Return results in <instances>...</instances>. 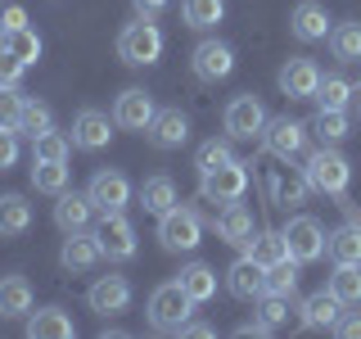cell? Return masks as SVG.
<instances>
[{
    "mask_svg": "<svg viewBox=\"0 0 361 339\" xmlns=\"http://www.w3.org/2000/svg\"><path fill=\"white\" fill-rule=\"evenodd\" d=\"M27 335L32 339H73L77 326L63 308H37V312H27Z\"/></svg>",
    "mask_w": 361,
    "mask_h": 339,
    "instance_id": "25",
    "label": "cell"
},
{
    "mask_svg": "<svg viewBox=\"0 0 361 339\" xmlns=\"http://www.w3.org/2000/svg\"><path fill=\"white\" fill-rule=\"evenodd\" d=\"M307 195H312L307 172H289V163L267 177V199L276 203V208H293V203H302Z\"/></svg>",
    "mask_w": 361,
    "mask_h": 339,
    "instance_id": "23",
    "label": "cell"
},
{
    "mask_svg": "<svg viewBox=\"0 0 361 339\" xmlns=\"http://www.w3.org/2000/svg\"><path fill=\"white\" fill-rule=\"evenodd\" d=\"M5 50H9V54H18V59L32 68V64L41 59V37H37L32 28H14V32H9V45H5Z\"/></svg>",
    "mask_w": 361,
    "mask_h": 339,
    "instance_id": "40",
    "label": "cell"
},
{
    "mask_svg": "<svg viewBox=\"0 0 361 339\" xmlns=\"http://www.w3.org/2000/svg\"><path fill=\"white\" fill-rule=\"evenodd\" d=\"M298 267H302V263H293V258H285V263H276V267H267V290L293 299V294H298Z\"/></svg>",
    "mask_w": 361,
    "mask_h": 339,
    "instance_id": "37",
    "label": "cell"
},
{
    "mask_svg": "<svg viewBox=\"0 0 361 339\" xmlns=\"http://www.w3.org/2000/svg\"><path fill=\"white\" fill-rule=\"evenodd\" d=\"M95 235H99V249H104V258L109 263H131L135 258V226L122 218V213H104V222L95 226Z\"/></svg>",
    "mask_w": 361,
    "mask_h": 339,
    "instance_id": "11",
    "label": "cell"
},
{
    "mask_svg": "<svg viewBox=\"0 0 361 339\" xmlns=\"http://www.w3.org/2000/svg\"><path fill=\"white\" fill-rule=\"evenodd\" d=\"M180 335H190V339H212V335H217V331H212L208 321H195V316H190V321L180 326Z\"/></svg>",
    "mask_w": 361,
    "mask_h": 339,
    "instance_id": "48",
    "label": "cell"
},
{
    "mask_svg": "<svg viewBox=\"0 0 361 339\" xmlns=\"http://www.w3.org/2000/svg\"><path fill=\"white\" fill-rule=\"evenodd\" d=\"M135 199H140V208L149 213V218H163L167 208H176V203H180L172 177H149V181L140 186V195H135Z\"/></svg>",
    "mask_w": 361,
    "mask_h": 339,
    "instance_id": "28",
    "label": "cell"
},
{
    "mask_svg": "<svg viewBox=\"0 0 361 339\" xmlns=\"http://www.w3.org/2000/svg\"><path fill=\"white\" fill-rule=\"evenodd\" d=\"M226 290H231L240 303H257V299L267 294V267L257 263V258L240 254V258L231 263V271H226Z\"/></svg>",
    "mask_w": 361,
    "mask_h": 339,
    "instance_id": "14",
    "label": "cell"
},
{
    "mask_svg": "<svg viewBox=\"0 0 361 339\" xmlns=\"http://www.w3.org/2000/svg\"><path fill=\"white\" fill-rule=\"evenodd\" d=\"M280 90H285L289 100H316V86H321V68H316V59H307V54H298V59H285V68H280Z\"/></svg>",
    "mask_w": 361,
    "mask_h": 339,
    "instance_id": "19",
    "label": "cell"
},
{
    "mask_svg": "<svg viewBox=\"0 0 361 339\" xmlns=\"http://www.w3.org/2000/svg\"><path fill=\"white\" fill-rule=\"evenodd\" d=\"M32 312V285L27 276H5L0 280V321H14V316Z\"/></svg>",
    "mask_w": 361,
    "mask_h": 339,
    "instance_id": "26",
    "label": "cell"
},
{
    "mask_svg": "<svg viewBox=\"0 0 361 339\" xmlns=\"http://www.w3.org/2000/svg\"><path fill=\"white\" fill-rule=\"evenodd\" d=\"M244 254L257 258L262 267H276V263H285V258H289V240H285V231H257L253 240L244 244Z\"/></svg>",
    "mask_w": 361,
    "mask_h": 339,
    "instance_id": "33",
    "label": "cell"
},
{
    "mask_svg": "<svg viewBox=\"0 0 361 339\" xmlns=\"http://www.w3.org/2000/svg\"><path fill=\"white\" fill-rule=\"evenodd\" d=\"M68 150H73V136H63V131H45L32 141V158H54V163H68Z\"/></svg>",
    "mask_w": 361,
    "mask_h": 339,
    "instance_id": "39",
    "label": "cell"
},
{
    "mask_svg": "<svg viewBox=\"0 0 361 339\" xmlns=\"http://www.w3.org/2000/svg\"><path fill=\"white\" fill-rule=\"evenodd\" d=\"M325 258H330V263L361 267V218L353 213V203H348V222L334 226V231H325Z\"/></svg>",
    "mask_w": 361,
    "mask_h": 339,
    "instance_id": "17",
    "label": "cell"
},
{
    "mask_svg": "<svg viewBox=\"0 0 361 339\" xmlns=\"http://www.w3.org/2000/svg\"><path fill=\"white\" fill-rule=\"evenodd\" d=\"M334 335H343V339H361V316H338Z\"/></svg>",
    "mask_w": 361,
    "mask_h": 339,
    "instance_id": "49",
    "label": "cell"
},
{
    "mask_svg": "<svg viewBox=\"0 0 361 339\" xmlns=\"http://www.w3.org/2000/svg\"><path fill=\"white\" fill-rule=\"evenodd\" d=\"M9 45V28H5V18H0V50Z\"/></svg>",
    "mask_w": 361,
    "mask_h": 339,
    "instance_id": "51",
    "label": "cell"
},
{
    "mask_svg": "<svg viewBox=\"0 0 361 339\" xmlns=\"http://www.w3.org/2000/svg\"><path fill=\"white\" fill-rule=\"evenodd\" d=\"M86 195H90V203H95L99 213H122L131 203V181L122 177L118 167H99V172L90 177Z\"/></svg>",
    "mask_w": 361,
    "mask_h": 339,
    "instance_id": "12",
    "label": "cell"
},
{
    "mask_svg": "<svg viewBox=\"0 0 361 339\" xmlns=\"http://www.w3.org/2000/svg\"><path fill=\"white\" fill-rule=\"evenodd\" d=\"M338 316H343V303H338L330 290H316V294H307V299L298 303L302 331H334Z\"/></svg>",
    "mask_w": 361,
    "mask_h": 339,
    "instance_id": "21",
    "label": "cell"
},
{
    "mask_svg": "<svg viewBox=\"0 0 361 339\" xmlns=\"http://www.w3.org/2000/svg\"><path fill=\"white\" fill-rule=\"evenodd\" d=\"M23 73H27V64H23L18 54L0 50V86H18V82H23Z\"/></svg>",
    "mask_w": 361,
    "mask_h": 339,
    "instance_id": "44",
    "label": "cell"
},
{
    "mask_svg": "<svg viewBox=\"0 0 361 339\" xmlns=\"http://www.w3.org/2000/svg\"><path fill=\"white\" fill-rule=\"evenodd\" d=\"M176 280H180V290H185L195 303H208L212 294H217V271H212L208 263H185L176 271Z\"/></svg>",
    "mask_w": 361,
    "mask_h": 339,
    "instance_id": "29",
    "label": "cell"
},
{
    "mask_svg": "<svg viewBox=\"0 0 361 339\" xmlns=\"http://www.w3.org/2000/svg\"><path fill=\"white\" fill-rule=\"evenodd\" d=\"M289 32L298 41H330V14H325V5H316V0H298L289 14Z\"/></svg>",
    "mask_w": 361,
    "mask_h": 339,
    "instance_id": "24",
    "label": "cell"
},
{
    "mask_svg": "<svg viewBox=\"0 0 361 339\" xmlns=\"http://www.w3.org/2000/svg\"><path fill=\"white\" fill-rule=\"evenodd\" d=\"M131 5H135V14H163V9H167V0H131Z\"/></svg>",
    "mask_w": 361,
    "mask_h": 339,
    "instance_id": "50",
    "label": "cell"
},
{
    "mask_svg": "<svg viewBox=\"0 0 361 339\" xmlns=\"http://www.w3.org/2000/svg\"><path fill=\"white\" fill-rule=\"evenodd\" d=\"M307 136H312V127L307 122H298V118H271L267 122V131H262V150L271 154V158H280V163H293L302 150H307Z\"/></svg>",
    "mask_w": 361,
    "mask_h": 339,
    "instance_id": "7",
    "label": "cell"
},
{
    "mask_svg": "<svg viewBox=\"0 0 361 339\" xmlns=\"http://www.w3.org/2000/svg\"><path fill=\"white\" fill-rule=\"evenodd\" d=\"M190 73H195L203 86H217V82H226V77L235 73V50L226 41H217V37L199 41L195 50H190Z\"/></svg>",
    "mask_w": 361,
    "mask_h": 339,
    "instance_id": "8",
    "label": "cell"
},
{
    "mask_svg": "<svg viewBox=\"0 0 361 339\" xmlns=\"http://www.w3.org/2000/svg\"><path fill=\"white\" fill-rule=\"evenodd\" d=\"M23 109H27L23 90H18V86H0V127L18 131V122H23Z\"/></svg>",
    "mask_w": 361,
    "mask_h": 339,
    "instance_id": "42",
    "label": "cell"
},
{
    "mask_svg": "<svg viewBox=\"0 0 361 339\" xmlns=\"http://www.w3.org/2000/svg\"><path fill=\"white\" fill-rule=\"evenodd\" d=\"M14 163H18V131L0 127V172H9Z\"/></svg>",
    "mask_w": 361,
    "mask_h": 339,
    "instance_id": "45",
    "label": "cell"
},
{
    "mask_svg": "<svg viewBox=\"0 0 361 339\" xmlns=\"http://www.w3.org/2000/svg\"><path fill=\"white\" fill-rule=\"evenodd\" d=\"M212 231H217V240L244 249L248 240H253V213H248L240 199H231V203H221V213L212 218Z\"/></svg>",
    "mask_w": 361,
    "mask_h": 339,
    "instance_id": "22",
    "label": "cell"
},
{
    "mask_svg": "<svg viewBox=\"0 0 361 339\" xmlns=\"http://www.w3.org/2000/svg\"><path fill=\"white\" fill-rule=\"evenodd\" d=\"M302 172H307V181H312V195H330V199H338V208H348V181H353V167H348V158L338 154V145L312 150Z\"/></svg>",
    "mask_w": 361,
    "mask_h": 339,
    "instance_id": "1",
    "label": "cell"
},
{
    "mask_svg": "<svg viewBox=\"0 0 361 339\" xmlns=\"http://www.w3.org/2000/svg\"><path fill=\"white\" fill-rule=\"evenodd\" d=\"M271 331H276V326H267V321H262V316H253V321H244V326H235V335H244V339H248V335H253V339H267Z\"/></svg>",
    "mask_w": 361,
    "mask_h": 339,
    "instance_id": "46",
    "label": "cell"
},
{
    "mask_svg": "<svg viewBox=\"0 0 361 339\" xmlns=\"http://www.w3.org/2000/svg\"><path fill=\"white\" fill-rule=\"evenodd\" d=\"M325 290L334 294L343 308H357L361 303V267H353V263H334V271H330V280H325Z\"/></svg>",
    "mask_w": 361,
    "mask_h": 339,
    "instance_id": "30",
    "label": "cell"
},
{
    "mask_svg": "<svg viewBox=\"0 0 361 339\" xmlns=\"http://www.w3.org/2000/svg\"><path fill=\"white\" fill-rule=\"evenodd\" d=\"M145 141H149L154 150H180V145L190 141V118L180 109H158L154 122L145 127Z\"/></svg>",
    "mask_w": 361,
    "mask_h": 339,
    "instance_id": "20",
    "label": "cell"
},
{
    "mask_svg": "<svg viewBox=\"0 0 361 339\" xmlns=\"http://www.w3.org/2000/svg\"><path fill=\"white\" fill-rule=\"evenodd\" d=\"M357 90L343 73H321V86H316V109H353Z\"/></svg>",
    "mask_w": 361,
    "mask_h": 339,
    "instance_id": "31",
    "label": "cell"
},
{
    "mask_svg": "<svg viewBox=\"0 0 361 339\" xmlns=\"http://www.w3.org/2000/svg\"><path fill=\"white\" fill-rule=\"evenodd\" d=\"M244 190H248V163H240V158L212 167V172H199V199H208V203L244 199Z\"/></svg>",
    "mask_w": 361,
    "mask_h": 339,
    "instance_id": "6",
    "label": "cell"
},
{
    "mask_svg": "<svg viewBox=\"0 0 361 339\" xmlns=\"http://www.w3.org/2000/svg\"><path fill=\"white\" fill-rule=\"evenodd\" d=\"M267 105L257 95H235L231 105H226L221 113V127L231 141H262V131H267Z\"/></svg>",
    "mask_w": 361,
    "mask_h": 339,
    "instance_id": "5",
    "label": "cell"
},
{
    "mask_svg": "<svg viewBox=\"0 0 361 339\" xmlns=\"http://www.w3.org/2000/svg\"><path fill=\"white\" fill-rule=\"evenodd\" d=\"M54 127V113L50 105H41V100H27V109H23V122H18V131L27 136V141H37V136H45Z\"/></svg>",
    "mask_w": 361,
    "mask_h": 339,
    "instance_id": "38",
    "label": "cell"
},
{
    "mask_svg": "<svg viewBox=\"0 0 361 339\" xmlns=\"http://www.w3.org/2000/svg\"><path fill=\"white\" fill-rule=\"evenodd\" d=\"M330 54L338 64H361V23H338V28H330Z\"/></svg>",
    "mask_w": 361,
    "mask_h": 339,
    "instance_id": "36",
    "label": "cell"
},
{
    "mask_svg": "<svg viewBox=\"0 0 361 339\" xmlns=\"http://www.w3.org/2000/svg\"><path fill=\"white\" fill-rule=\"evenodd\" d=\"M118 59L131 64V68H149L163 59V32H158V23L149 14L131 18L127 28L118 32Z\"/></svg>",
    "mask_w": 361,
    "mask_h": 339,
    "instance_id": "3",
    "label": "cell"
},
{
    "mask_svg": "<svg viewBox=\"0 0 361 339\" xmlns=\"http://www.w3.org/2000/svg\"><path fill=\"white\" fill-rule=\"evenodd\" d=\"M95 203H90L86 190H63V195H54V226H59L63 235L73 231H90V218H95Z\"/></svg>",
    "mask_w": 361,
    "mask_h": 339,
    "instance_id": "16",
    "label": "cell"
},
{
    "mask_svg": "<svg viewBox=\"0 0 361 339\" xmlns=\"http://www.w3.org/2000/svg\"><path fill=\"white\" fill-rule=\"evenodd\" d=\"M199 303L190 299L185 290H180V280H167V285H158L149 294V303H145V316H149V326L158 335H180V326L195 316Z\"/></svg>",
    "mask_w": 361,
    "mask_h": 339,
    "instance_id": "2",
    "label": "cell"
},
{
    "mask_svg": "<svg viewBox=\"0 0 361 339\" xmlns=\"http://www.w3.org/2000/svg\"><path fill=\"white\" fill-rule=\"evenodd\" d=\"M203 240V218L195 208H167L163 218H158V244L167 249V254H195Z\"/></svg>",
    "mask_w": 361,
    "mask_h": 339,
    "instance_id": "4",
    "label": "cell"
},
{
    "mask_svg": "<svg viewBox=\"0 0 361 339\" xmlns=\"http://www.w3.org/2000/svg\"><path fill=\"white\" fill-rule=\"evenodd\" d=\"M285 240H289V258L293 263H316V258H325V226L307 218V213H298V218L285 222Z\"/></svg>",
    "mask_w": 361,
    "mask_h": 339,
    "instance_id": "9",
    "label": "cell"
},
{
    "mask_svg": "<svg viewBox=\"0 0 361 339\" xmlns=\"http://www.w3.org/2000/svg\"><path fill=\"white\" fill-rule=\"evenodd\" d=\"M104 263V249H99V235L95 231H73L63 235V249H59V267L82 276V271H95Z\"/></svg>",
    "mask_w": 361,
    "mask_h": 339,
    "instance_id": "13",
    "label": "cell"
},
{
    "mask_svg": "<svg viewBox=\"0 0 361 339\" xmlns=\"http://www.w3.org/2000/svg\"><path fill=\"white\" fill-rule=\"evenodd\" d=\"M68 163H54V158H32V190L37 195H63L68 190Z\"/></svg>",
    "mask_w": 361,
    "mask_h": 339,
    "instance_id": "32",
    "label": "cell"
},
{
    "mask_svg": "<svg viewBox=\"0 0 361 339\" xmlns=\"http://www.w3.org/2000/svg\"><path fill=\"white\" fill-rule=\"evenodd\" d=\"M32 231V203L23 195H0V235L5 240H18V235Z\"/></svg>",
    "mask_w": 361,
    "mask_h": 339,
    "instance_id": "27",
    "label": "cell"
},
{
    "mask_svg": "<svg viewBox=\"0 0 361 339\" xmlns=\"http://www.w3.org/2000/svg\"><path fill=\"white\" fill-rule=\"evenodd\" d=\"M113 127H118V122H113L109 113H99V109H77V113H73V127H68V136H73V150H86V154L109 150Z\"/></svg>",
    "mask_w": 361,
    "mask_h": 339,
    "instance_id": "10",
    "label": "cell"
},
{
    "mask_svg": "<svg viewBox=\"0 0 361 339\" xmlns=\"http://www.w3.org/2000/svg\"><path fill=\"white\" fill-rule=\"evenodd\" d=\"M353 109H357V113H361V90H357V100H353Z\"/></svg>",
    "mask_w": 361,
    "mask_h": 339,
    "instance_id": "52",
    "label": "cell"
},
{
    "mask_svg": "<svg viewBox=\"0 0 361 339\" xmlns=\"http://www.w3.org/2000/svg\"><path fill=\"white\" fill-rule=\"evenodd\" d=\"M0 18H5L9 32H14V28H27V14H23V5H5V9H0Z\"/></svg>",
    "mask_w": 361,
    "mask_h": 339,
    "instance_id": "47",
    "label": "cell"
},
{
    "mask_svg": "<svg viewBox=\"0 0 361 339\" xmlns=\"http://www.w3.org/2000/svg\"><path fill=\"white\" fill-rule=\"evenodd\" d=\"M257 316H262V321L267 326H276V331H280V326H285V316H289V299H285V294H262V299H257Z\"/></svg>",
    "mask_w": 361,
    "mask_h": 339,
    "instance_id": "43",
    "label": "cell"
},
{
    "mask_svg": "<svg viewBox=\"0 0 361 339\" xmlns=\"http://www.w3.org/2000/svg\"><path fill=\"white\" fill-rule=\"evenodd\" d=\"M180 18H185V28L208 32L226 18V0H180Z\"/></svg>",
    "mask_w": 361,
    "mask_h": 339,
    "instance_id": "35",
    "label": "cell"
},
{
    "mask_svg": "<svg viewBox=\"0 0 361 339\" xmlns=\"http://www.w3.org/2000/svg\"><path fill=\"white\" fill-rule=\"evenodd\" d=\"M154 95L149 90H140V86H127L118 100H113V122H118L122 131H145L154 122Z\"/></svg>",
    "mask_w": 361,
    "mask_h": 339,
    "instance_id": "15",
    "label": "cell"
},
{
    "mask_svg": "<svg viewBox=\"0 0 361 339\" xmlns=\"http://www.w3.org/2000/svg\"><path fill=\"white\" fill-rule=\"evenodd\" d=\"M307 127H312V136L321 145H338L348 131H353V118H348V109H316V118Z\"/></svg>",
    "mask_w": 361,
    "mask_h": 339,
    "instance_id": "34",
    "label": "cell"
},
{
    "mask_svg": "<svg viewBox=\"0 0 361 339\" xmlns=\"http://www.w3.org/2000/svg\"><path fill=\"white\" fill-rule=\"evenodd\" d=\"M86 303H90V312H99V316L127 312L131 308V280L127 276H99L95 285L86 290Z\"/></svg>",
    "mask_w": 361,
    "mask_h": 339,
    "instance_id": "18",
    "label": "cell"
},
{
    "mask_svg": "<svg viewBox=\"0 0 361 339\" xmlns=\"http://www.w3.org/2000/svg\"><path fill=\"white\" fill-rule=\"evenodd\" d=\"M231 158H235L231 141H217V136H212V141H203V145H199V154H195V167H199V172H212V167L231 163Z\"/></svg>",
    "mask_w": 361,
    "mask_h": 339,
    "instance_id": "41",
    "label": "cell"
}]
</instances>
